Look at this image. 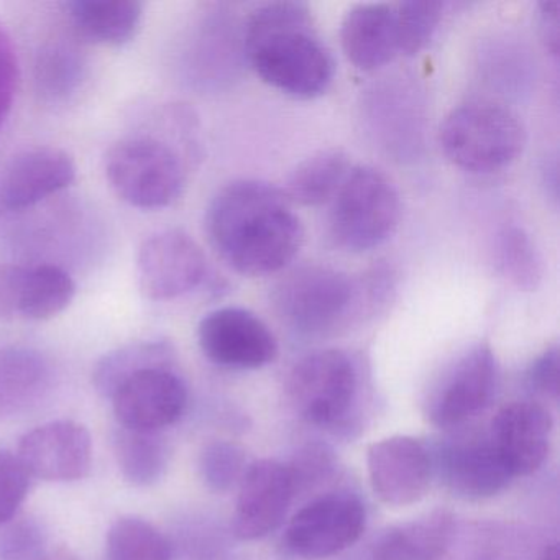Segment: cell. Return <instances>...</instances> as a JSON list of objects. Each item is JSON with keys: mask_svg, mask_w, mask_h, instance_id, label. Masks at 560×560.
<instances>
[{"mask_svg": "<svg viewBox=\"0 0 560 560\" xmlns=\"http://www.w3.org/2000/svg\"><path fill=\"white\" fill-rule=\"evenodd\" d=\"M77 294L71 275L51 264L22 265L18 283V319L48 320L63 313Z\"/></svg>", "mask_w": 560, "mask_h": 560, "instance_id": "603a6c76", "label": "cell"}, {"mask_svg": "<svg viewBox=\"0 0 560 560\" xmlns=\"http://www.w3.org/2000/svg\"><path fill=\"white\" fill-rule=\"evenodd\" d=\"M137 277L140 291L149 300H176L205 283L208 260L188 232L166 229L150 235L140 245Z\"/></svg>", "mask_w": 560, "mask_h": 560, "instance_id": "ba28073f", "label": "cell"}, {"mask_svg": "<svg viewBox=\"0 0 560 560\" xmlns=\"http://www.w3.org/2000/svg\"><path fill=\"white\" fill-rule=\"evenodd\" d=\"M365 529V508L352 494L334 493L298 511L287 529L296 556L317 560L353 546Z\"/></svg>", "mask_w": 560, "mask_h": 560, "instance_id": "30bf717a", "label": "cell"}, {"mask_svg": "<svg viewBox=\"0 0 560 560\" xmlns=\"http://www.w3.org/2000/svg\"><path fill=\"white\" fill-rule=\"evenodd\" d=\"M370 483L388 506H408L428 493L432 465L418 439L393 435L375 442L366 455Z\"/></svg>", "mask_w": 560, "mask_h": 560, "instance_id": "9a60e30c", "label": "cell"}, {"mask_svg": "<svg viewBox=\"0 0 560 560\" xmlns=\"http://www.w3.org/2000/svg\"><path fill=\"white\" fill-rule=\"evenodd\" d=\"M355 393V366L342 350H319L303 357L288 378L294 408L316 425L339 422L349 412Z\"/></svg>", "mask_w": 560, "mask_h": 560, "instance_id": "52a82bcc", "label": "cell"}, {"mask_svg": "<svg viewBox=\"0 0 560 560\" xmlns=\"http://www.w3.org/2000/svg\"><path fill=\"white\" fill-rule=\"evenodd\" d=\"M22 265H0V323L18 319V283Z\"/></svg>", "mask_w": 560, "mask_h": 560, "instance_id": "8d00e7d4", "label": "cell"}, {"mask_svg": "<svg viewBox=\"0 0 560 560\" xmlns=\"http://www.w3.org/2000/svg\"><path fill=\"white\" fill-rule=\"evenodd\" d=\"M104 173L117 198L143 211L168 208L186 185L178 153L155 137H127L110 147Z\"/></svg>", "mask_w": 560, "mask_h": 560, "instance_id": "277c9868", "label": "cell"}, {"mask_svg": "<svg viewBox=\"0 0 560 560\" xmlns=\"http://www.w3.org/2000/svg\"><path fill=\"white\" fill-rule=\"evenodd\" d=\"M21 65H19L18 48L14 38L5 25L0 22V130L11 116L18 94Z\"/></svg>", "mask_w": 560, "mask_h": 560, "instance_id": "e575fe53", "label": "cell"}, {"mask_svg": "<svg viewBox=\"0 0 560 560\" xmlns=\"http://www.w3.org/2000/svg\"><path fill=\"white\" fill-rule=\"evenodd\" d=\"M452 537V517L444 511L393 527L375 544V560H441Z\"/></svg>", "mask_w": 560, "mask_h": 560, "instance_id": "cb8c5ba5", "label": "cell"}, {"mask_svg": "<svg viewBox=\"0 0 560 560\" xmlns=\"http://www.w3.org/2000/svg\"><path fill=\"white\" fill-rule=\"evenodd\" d=\"M539 32L547 50L559 54V4L542 2L539 5Z\"/></svg>", "mask_w": 560, "mask_h": 560, "instance_id": "74e56055", "label": "cell"}, {"mask_svg": "<svg viewBox=\"0 0 560 560\" xmlns=\"http://www.w3.org/2000/svg\"><path fill=\"white\" fill-rule=\"evenodd\" d=\"M107 560H172L168 539L149 521L119 517L107 533Z\"/></svg>", "mask_w": 560, "mask_h": 560, "instance_id": "f1b7e54d", "label": "cell"}, {"mask_svg": "<svg viewBox=\"0 0 560 560\" xmlns=\"http://www.w3.org/2000/svg\"><path fill=\"white\" fill-rule=\"evenodd\" d=\"M552 418L536 402L516 401L494 416L490 441L511 477L534 474L549 454Z\"/></svg>", "mask_w": 560, "mask_h": 560, "instance_id": "ac0fdd59", "label": "cell"}, {"mask_svg": "<svg viewBox=\"0 0 560 560\" xmlns=\"http://www.w3.org/2000/svg\"><path fill=\"white\" fill-rule=\"evenodd\" d=\"M399 54L416 55L431 42L444 12L442 2H402L395 5Z\"/></svg>", "mask_w": 560, "mask_h": 560, "instance_id": "4dcf8cb0", "label": "cell"}, {"mask_svg": "<svg viewBox=\"0 0 560 560\" xmlns=\"http://www.w3.org/2000/svg\"><path fill=\"white\" fill-rule=\"evenodd\" d=\"M73 156L58 147H35L14 156L0 176V209L24 211L70 188L77 179Z\"/></svg>", "mask_w": 560, "mask_h": 560, "instance_id": "2e32d148", "label": "cell"}, {"mask_svg": "<svg viewBox=\"0 0 560 560\" xmlns=\"http://www.w3.org/2000/svg\"><path fill=\"white\" fill-rule=\"evenodd\" d=\"M88 61L83 51L70 42L55 40L37 55L35 86L47 103H67L86 80Z\"/></svg>", "mask_w": 560, "mask_h": 560, "instance_id": "4316f807", "label": "cell"}, {"mask_svg": "<svg viewBox=\"0 0 560 560\" xmlns=\"http://www.w3.org/2000/svg\"><path fill=\"white\" fill-rule=\"evenodd\" d=\"M110 401L122 428L160 432L182 418L188 392L175 369L163 366L130 376Z\"/></svg>", "mask_w": 560, "mask_h": 560, "instance_id": "5bb4252c", "label": "cell"}, {"mask_svg": "<svg viewBox=\"0 0 560 560\" xmlns=\"http://www.w3.org/2000/svg\"><path fill=\"white\" fill-rule=\"evenodd\" d=\"M340 40L343 54L359 70L389 63L399 54L395 5H353L343 18Z\"/></svg>", "mask_w": 560, "mask_h": 560, "instance_id": "d6986e66", "label": "cell"}, {"mask_svg": "<svg viewBox=\"0 0 560 560\" xmlns=\"http://www.w3.org/2000/svg\"><path fill=\"white\" fill-rule=\"evenodd\" d=\"M31 481L18 455L0 451V526L18 516L31 490Z\"/></svg>", "mask_w": 560, "mask_h": 560, "instance_id": "836d02e7", "label": "cell"}, {"mask_svg": "<svg viewBox=\"0 0 560 560\" xmlns=\"http://www.w3.org/2000/svg\"><path fill=\"white\" fill-rule=\"evenodd\" d=\"M441 470L452 491L470 498L493 497L513 478L490 438L445 448Z\"/></svg>", "mask_w": 560, "mask_h": 560, "instance_id": "ffe728a7", "label": "cell"}, {"mask_svg": "<svg viewBox=\"0 0 560 560\" xmlns=\"http://www.w3.org/2000/svg\"><path fill=\"white\" fill-rule=\"evenodd\" d=\"M114 454L120 474L136 487L156 483L170 462V447L160 432L137 431L122 425L114 434Z\"/></svg>", "mask_w": 560, "mask_h": 560, "instance_id": "83f0119b", "label": "cell"}, {"mask_svg": "<svg viewBox=\"0 0 560 560\" xmlns=\"http://www.w3.org/2000/svg\"><path fill=\"white\" fill-rule=\"evenodd\" d=\"M530 386L544 395L556 398L559 393V350L557 347L544 350L527 373Z\"/></svg>", "mask_w": 560, "mask_h": 560, "instance_id": "d590c367", "label": "cell"}, {"mask_svg": "<svg viewBox=\"0 0 560 560\" xmlns=\"http://www.w3.org/2000/svg\"><path fill=\"white\" fill-rule=\"evenodd\" d=\"M0 560H47V536L32 517H12L0 526Z\"/></svg>", "mask_w": 560, "mask_h": 560, "instance_id": "1f68e13d", "label": "cell"}, {"mask_svg": "<svg viewBox=\"0 0 560 560\" xmlns=\"http://www.w3.org/2000/svg\"><path fill=\"white\" fill-rule=\"evenodd\" d=\"M401 218V199L392 179L372 166L350 170L332 199L329 228L349 252H369L392 237Z\"/></svg>", "mask_w": 560, "mask_h": 560, "instance_id": "5b68a950", "label": "cell"}, {"mask_svg": "<svg viewBox=\"0 0 560 560\" xmlns=\"http://www.w3.org/2000/svg\"><path fill=\"white\" fill-rule=\"evenodd\" d=\"M199 468L209 488L228 491L244 477V454L229 442H211L202 451Z\"/></svg>", "mask_w": 560, "mask_h": 560, "instance_id": "d6a6232c", "label": "cell"}, {"mask_svg": "<svg viewBox=\"0 0 560 560\" xmlns=\"http://www.w3.org/2000/svg\"><path fill=\"white\" fill-rule=\"evenodd\" d=\"M245 61L275 90L313 100L334 80L332 55L301 2L261 5L244 25Z\"/></svg>", "mask_w": 560, "mask_h": 560, "instance_id": "7a4b0ae2", "label": "cell"}, {"mask_svg": "<svg viewBox=\"0 0 560 560\" xmlns=\"http://www.w3.org/2000/svg\"><path fill=\"white\" fill-rule=\"evenodd\" d=\"M359 301L355 281L326 265L288 271L271 291V306L284 326L301 336H319L349 317Z\"/></svg>", "mask_w": 560, "mask_h": 560, "instance_id": "8992f818", "label": "cell"}, {"mask_svg": "<svg viewBox=\"0 0 560 560\" xmlns=\"http://www.w3.org/2000/svg\"><path fill=\"white\" fill-rule=\"evenodd\" d=\"M206 232L219 257L245 277L283 270L304 241L293 202L258 179H237L219 189L206 211Z\"/></svg>", "mask_w": 560, "mask_h": 560, "instance_id": "6da1fadb", "label": "cell"}, {"mask_svg": "<svg viewBox=\"0 0 560 560\" xmlns=\"http://www.w3.org/2000/svg\"><path fill=\"white\" fill-rule=\"evenodd\" d=\"M186 77L196 86H221L237 73L244 55V28L228 11L208 12L186 38Z\"/></svg>", "mask_w": 560, "mask_h": 560, "instance_id": "e0dca14e", "label": "cell"}, {"mask_svg": "<svg viewBox=\"0 0 560 560\" xmlns=\"http://www.w3.org/2000/svg\"><path fill=\"white\" fill-rule=\"evenodd\" d=\"M494 260L501 273L520 290H534L542 278V260L530 235L517 225L498 232Z\"/></svg>", "mask_w": 560, "mask_h": 560, "instance_id": "f546056e", "label": "cell"}, {"mask_svg": "<svg viewBox=\"0 0 560 560\" xmlns=\"http://www.w3.org/2000/svg\"><path fill=\"white\" fill-rule=\"evenodd\" d=\"M542 560H559V546L550 544L542 553Z\"/></svg>", "mask_w": 560, "mask_h": 560, "instance_id": "f35d334b", "label": "cell"}, {"mask_svg": "<svg viewBox=\"0 0 560 560\" xmlns=\"http://www.w3.org/2000/svg\"><path fill=\"white\" fill-rule=\"evenodd\" d=\"M18 457L32 478L77 481L90 474L93 441L80 422L58 419L22 435Z\"/></svg>", "mask_w": 560, "mask_h": 560, "instance_id": "8fae6325", "label": "cell"}, {"mask_svg": "<svg viewBox=\"0 0 560 560\" xmlns=\"http://www.w3.org/2000/svg\"><path fill=\"white\" fill-rule=\"evenodd\" d=\"M51 382L48 360L32 347L0 346V419L22 415L40 401Z\"/></svg>", "mask_w": 560, "mask_h": 560, "instance_id": "7402d4cb", "label": "cell"}, {"mask_svg": "<svg viewBox=\"0 0 560 560\" xmlns=\"http://www.w3.org/2000/svg\"><path fill=\"white\" fill-rule=\"evenodd\" d=\"M175 365V347L166 339L136 340L104 353L93 369V385L104 398H113L130 376L150 369Z\"/></svg>", "mask_w": 560, "mask_h": 560, "instance_id": "d4e9b609", "label": "cell"}, {"mask_svg": "<svg viewBox=\"0 0 560 560\" xmlns=\"http://www.w3.org/2000/svg\"><path fill=\"white\" fill-rule=\"evenodd\" d=\"M300 483L293 467L258 460L244 471L234 513L235 536L260 539L280 526Z\"/></svg>", "mask_w": 560, "mask_h": 560, "instance_id": "7c38bea8", "label": "cell"}, {"mask_svg": "<svg viewBox=\"0 0 560 560\" xmlns=\"http://www.w3.org/2000/svg\"><path fill=\"white\" fill-rule=\"evenodd\" d=\"M526 132L520 117L493 101H470L445 117L441 147L457 168L493 173L523 153Z\"/></svg>", "mask_w": 560, "mask_h": 560, "instance_id": "3957f363", "label": "cell"}, {"mask_svg": "<svg viewBox=\"0 0 560 560\" xmlns=\"http://www.w3.org/2000/svg\"><path fill=\"white\" fill-rule=\"evenodd\" d=\"M498 382L493 350L474 347L455 362L429 401V418L439 428H455L488 408Z\"/></svg>", "mask_w": 560, "mask_h": 560, "instance_id": "4fadbf2b", "label": "cell"}, {"mask_svg": "<svg viewBox=\"0 0 560 560\" xmlns=\"http://www.w3.org/2000/svg\"><path fill=\"white\" fill-rule=\"evenodd\" d=\"M350 160L343 150L327 149L307 156L287 179L284 195L301 206H320L332 201L349 175Z\"/></svg>", "mask_w": 560, "mask_h": 560, "instance_id": "484cf974", "label": "cell"}, {"mask_svg": "<svg viewBox=\"0 0 560 560\" xmlns=\"http://www.w3.org/2000/svg\"><path fill=\"white\" fill-rule=\"evenodd\" d=\"M198 340L202 353L225 369H261L278 355L270 327L244 307H219L206 314L198 326Z\"/></svg>", "mask_w": 560, "mask_h": 560, "instance_id": "9c48e42d", "label": "cell"}, {"mask_svg": "<svg viewBox=\"0 0 560 560\" xmlns=\"http://www.w3.org/2000/svg\"><path fill=\"white\" fill-rule=\"evenodd\" d=\"M63 11L78 37L103 47L129 44L143 21V4L137 0H71Z\"/></svg>", "mask_w": 560, "mask_h": 560, "instance_id": "44dd1931", "label": "cell"}]
</instances>
